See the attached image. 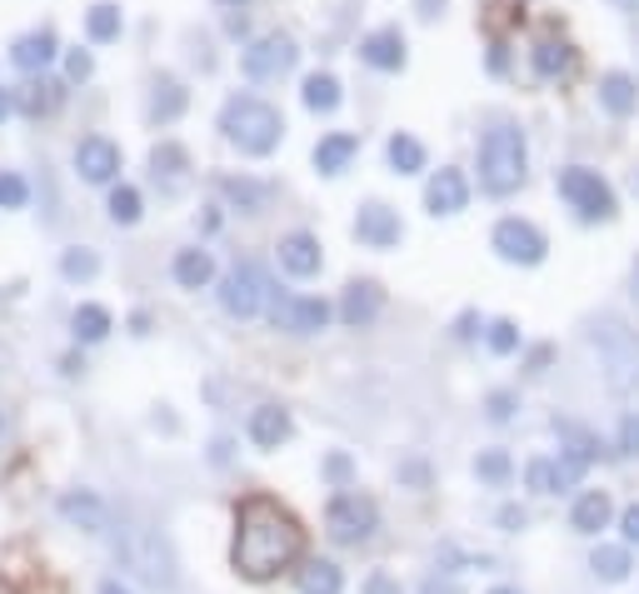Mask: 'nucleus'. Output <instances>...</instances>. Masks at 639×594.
I'll return each mask as SVG.
<instances>
[{"label":"nucleus","mask_w":639,"mask_h":594,"mask_svg":"<svg viewBox=\"0 0 639 594\" xmlns=\"http://www.w3.org/2000/svg\"><path fill=\"white\" fill-rule=\"evenodd\" d=\"M11 106H15V100H11V90H0V120L11 116Z\"/></svg>","instance_id":"nucleus-53"},{"label":"nucleus","mask_w":639,"mask_h":594,"mask_svg":"<svg viewBox=\"0 0 639 594\" xmlns=\"http://www.w3.org/2000/svg\"><path fill=\"white\" fill-rule=\"evenodd\" d=\"M115 560L125 564L131 574H141L151 590H175V554H170V544H165L155 530H145V525H120Z\"/></svg>","instance_id":"nucleus-3"},{"label":"nucleus","mask_w":639,"mask_h":594,"mask_svg":"<svg viewBox=\"0 0 639 594\" xmlns=\"http://www.w3.org/2000/svg\"><path fill=\"white\" fill-rule=\"evenodd\" d=\"M390 165H395L400 175L425 170V145L415 141V135H395V141H390Z\"/></svg>","instance_id":"nucleus-32"},{"label":"nucleus","mask_w":639,"mask_h":594,"mask_svg":"<svg viewBox=\"0 0 639 594\" xmlns=\"http://www.w3.org/2000/svg\"><path fill=\"white\" fill-rule=\"evenodd\" d=\"M295 65V41L290 35H261V41L250 45L245 51V76L250 80H275V76H285Z\"/></svg>","instance_id":"nucleus-10"},{"label":"nucleus","mask_w":639,"mask_h":594,"mask_svg":"<svg viewBox=\"0 0 639 594\" xmlns=\"http://www.w3.org/2000/svg\"><path fill=\"white\" fill-rule=\"evenodd\" d=\"M355 235H360V245H370V250H390V245H400V216H395L390 206H360Z\"/></svg>","instance_id":"nucleus-13"},{"label":"nucleus","mask_w":639,"mask_h":594,"mask_svg":"<svg viewBox=\"0 0 639 594\" xmlns=\"http://www.w3.org/2000/svg\"><path fill=\"white\" fill-rule=\"evenodd\" d=\"M185 110V90H180V80H170V76H161L151 86V120H175Z\"/></svg>","instance_id":"nucleus-27"},{"label":"nucleus","mask_w":639,"mask_h":594,"mask_svg":"<svg viewBox=\"0 0 639 594\" xmlns=\"http://www.w3.org/2000/svg\"><path fill=\"white\" fill-rule=\"evenodd\" d=\"M360 55H365L370 65H379V70H400V65H405V35L395 31V25H385V31L365 35Z\"/></svg>","instance_id":"nucleus-20"},{"label":"nucleus","mask_w":639,"mask_h":594,"mask_svg":"<svg viewBox=\"0 0 639 594\" xmlns=\"http://www.w3.org/2000/svg\"><path fill=\"white\" fill-rule=\"evenodd\" d=\"M635 280H639V265H635Z\"/></svg>","instance_id":"nucleus-57"},{"label":"nucleus","mask_w":639,"mask_h":594,"mask_svg":"<svg viewBox=\"0 0 639 594\" xmlns=\"http://www.w3.org/2000/svg\"><path fill=\"white\" fill-rule=\"evenodd\" d=\"M560 195L580 210V220H609V216H615V195H609V185L599 180L595 170H580V165L564 170L560 175Z\"/></svg>","instance_id":"nucleus-7"},{"label":"nucleus","mask_w":639,"mask_h":594,"mask_svg":"<svg viewBox=\"0 0 639 594\" xmlns=\"http://www.w3.org/2000/svg\"><path fill=\"white\" fill-rule=\"evenodd\" d=\"M66 70H70V80H86V76H90V55H86V51H76V55L66 61Z\"/></svg>","instance_id":"nucleus-47"},{"label":"nucleus","mask_w":639,"mask_h":594,"mask_svg":"<svg viewBox=\"0 0 639 594\" xmlns=\"http://www.w3.org/2000/svg\"><path fill=\"white\" fill-rule=\"evenodd\" d=\"M21 106L31 110V116H41V110H55V86H31Z\"/></svg>","instance_id":"nucleus-43"},{"label":"nucleus","mask_w":639,"mask_h":594,"mask_svg":"<svg viewBox=\"0 0 639 594\" xmlns=\"http://www.w3.org/2000/svg\"><path fill=\"white\" fill-rule=\"evenodd\" d=\"M509 415H515V395H509V389H495V395H489V420H509Z\"/></svg>","instance_id":"nucleus-45"},{"label":"nucleus","mask_w":639,"mask_h":594,"mask_svg":"<svg viewBox=\"0 0 639 594\" xmlns=\"http://www.w3.org/2000/svg\"><path fill=\"white\" fill-rule=\"evenodd\" d=\"M570 65H574L570 45H560V41H544V45H535V70H540L544 80H550V76H564Z\"/></svg>","instance_id":"nucleus-31"},{"label":"nucleus","mask_w":639,"mask_h":594,"mask_svg":"<svg viewBox=\"0 0 639 594\" xmlns=\"http://www.w3.org/2000/svg\"><path fill=\"white\" fill-rule=\"evenodd\" d=\"M11 61L21 65V70H45V65L55 61V35L51 31L21 35V41H15V51H11Z\"/></svg>","instance_id":"nucleus-21"},{"label":"nucleus","mask_w":639,"mask_h":594,"mask_svg":"<svg viewBox=\"0 0 639 594\" xmlns=\"http://www.w3.org/2000/svg\"><path fill=\"white\" fill-rule=\"evenodd\" d=\"M629 6H639V0H629Z\"/></svg>","instance_id":"nucleus-58"},{"label":"nucleus","mask_w":639,"mask_h":594,"mask_svg":"<svg viewBox=\"0 0 639 594\" xmlns=\"http://www.w3.org/2000/svg\"><path fill=\"white\" fill-rule=\"evenodd\" d=\"M76 170H80V180H90V185L115 180V170H120V151L106 141V135H86V141L76 145Z\"/></svg>","instance_id":"nucleus-11"},{"label":"nucleus","mask_w":639,"mask_h":594,"mask_svg":"<svg viewBox=\"0 0 639 594\" xmlns=\"http://www.w3.org/2000/svg\"><path fill=\"white\" fill-rule=\"evenodd\" d=\"M60 519L76 525V530H86V535H106L110 530L106 499L90 495V490H70V495H60Z\"/></svg>","instance_id":"nucleus-12"},{"label":"nucleus","mask_w":639,"mask_h":594,"mask_svg":"<svg viewBox=\"0 0 639 594\" xmlns=\"http://www.w3.org/2000/svg\"><path fill=\"white\" fill-rule=\"evenodd\" d=\"M326 320H330L326 300H280L275 305V324L295 330V336H315V330H326Z\"/></svg>","instance_id":"nucleus-14"},{"label":"nucleus","mask_w":639,"mask_h":594,"mask_svg":"<svg viewBox=\"0 0 639 594\" xmlns=\"http://www.w3.org/2000/svg\"><path fill=\"white\" fill-rule=\"evenodd\" d=\"M305 106H310V110H335L340 106V80L335 76H310V80H305Z\"/></svg>","instance_id":"nucleus-35"},{"label":"nucleus","mask_w":639,"mask_h":594,"mask_svg":"<svg viewBox=\"0 0 639 594\" xmlns=\"http://www.w3.org/2000/svg\"><path fill=\"white\" fill-rule=\"evenodd\" d=\"M265 295H271V285H265L261 265H235V271L225 275V285H220V305H225L230 315H240V320H250V315L261 310Z\"/></svg>","instance_id":"nucleus-8"},{"label":"nucleus","mask_w":639,"mask_h":594,"mask_svg":"<svg viewBox=\"0 0 639 594\" xmlns=\"http://www.w3.org/2000/svg\"><path fill=\"white\" fill-rule=\"evenodd\" d=\"M86 31H90V41H115V35H120V11H115V6H110V0L90 6Z\"/></svg>","instance_id":"nucleus-34"},{"label":"nucleus","mask_w":639,"mask_h":594,"mask_svg":"<svg viewBox=\"0 0 639 594\" xmlns=\"http://www.w3.org/2000/svg\"><path fill=\"white\" fill-rule=\"evenodd\" d=\"M110 220H115V226H135V220H141V195H135L131 185H115V190H110Z\"/></svg>","instance_id":"nucleus-36"},{"label":"nucleus","mask_w":639,"mask_h":594,"mask_svg":"<svg viewBox=\"0 0 639 594\" xmlns=\"http://www.w3.org/2000/svg\"><path fill=\"white\" fill-rule=\"evenodd\" d=\"M440 564H450V570H495V560L489 554H465V550H455V544H440Z\"/></svg>","instance_id":"nucleus-40"},{"label":"nucleus","mask_w":639,"mask_h":594,"mask_svg":"<svg viewBox=\"0 0 639 594\" xmlns=\"http://www.w3.org/2000/svg\"><path fill=\"white\" fill-rule=\"evenodd\" d=\"M400 475H405V480H410V485H425V465H405V470H400Z\"/></svg>","instance_id":"nucleus-51"},{"label":"nucleus","mask_w":639,"mask_h":594,"mask_svg":"<svg viewBox=\"0 0 639 594\" xmlns=\"http://www.w3.org/2000/svg\"><path fill=\"white\" fill-rule=\"evenodd\" d=\"M499 525H505V530H509V535H515V530H525V509L505 505V509H499Z\"/></svg>","instance_id":"nucleus-48"},{"label":"nucleus","mask_w":639,"mask_h":594,"mask_svg":"<svg viewBox=\"0 0 639 594\" xmlns=\"http://www.w3.org/2000/svg\"><path fill=\"white\" fill-rule=\"evenodd\" d=\"M305 554V530L300 519L271 495H255L240 505L235 515V574H245L250 584H265L275 580L280 570H290L295 560Z\"/></svg>","instance_id":"nucleus-1"},{"label":"nucleus","mask_w":639,"mask_h":594,"mask_svg":"<svg viewBox=\"0 0 639 594\" xmlns=\"http://www.w3.org/2000/svg\"><path fill=\"white\" fill-rule=\"evenodd\" d=\"M220 190L230 195V200H235L240 210H261L265 200H271V185H255V180H235V175H225V180H220Z\"/></svg>","instance_id":"nucleus-30"},{"label":"nucleus","mask_w":639,"mask_h":594,"mask_svg":"<svg viewBox=\"0 0 639 594\" xmlns=\"http://www.w3.org/2000/svg\"><path fill=\"white\" fill-rule=\"evenodd\" d=\"M290 440V415L280 405H261V410L250 415V444L255 450H280Z\"/></svg>","instance_id":"nucleus-18"},{"label":"nucleus","mask_w":639,"mask_h":594,"mask_svg":"<svg viewBox=\"0 0 639 594\" xmlns=\"http://www.w3.org/2000/svg\"><path fill=\"white\" fill-rule=\"evenodd\" d=\"M619 450L639 454V415H625V420H619Z\"/></svg>","instance_id":"nucleus-44"},{"label":"nucleus","mask_w":639,"mask_h":594,"mask_svg":"<svg viewBox=\"0 0 639 594\" xmlns=\"http://www.w3.org/2000/svg\"><path fill=\"white\" fill-rule=\"evenodd\" d=\"M525 485L535 490V495H560V465H554V460H530V465H525Z\"/></svg>","instance_id":"nucleus-33"},{"label":"nucleus","mask_w":639,"mask_h":594,"mask_svg":"<svg viewBox=\"0 0 639 594\" xmlns=\"http://www.w3.org/2000/svg\"><path fill=\"white\" fill-rule=\"evenodd\" d=\"M480 185L489 195H509L525 185V135L515 125H495L480 141Z\"/></svg>","instance_id":"nucleus-4"},{"label":"nucleus","mask_w":639,"mask_h":594,"mask_svg":"<svg viewBox=\"0 0 639 594\" xmlns=\"http://www.w3.org/2000/svg\"><path fill=\"white\" fill-rule=\"evenodd\" d=\"M495 250L509 265H540L544 260V235L530 220H499L495 226Z\"/></svg>","instance_id":"nucleus-9"},{"label":"nucleus","mask_w":639,"mask_h":594,"mask_svg":"<svg viewBox=\"0 0 639 594\" xmlns=\"http://www.w3.org/2000/svg\"><path fill=\"white\" fill-rule=\"evenodd\" d=\"M609 519H615V505H609L605 490H585L570 509V530L574 535H599V530H609Z\"/></svg>","instance_id":"nucleus-16"},{"label":"nucleus","mask_w":639,"mask_h":594,"mask_svg":"<svg viewBox=\"0 0 639 594\" xmlns=\"http://www.w3.org/2000/svg\"><path fill=\"white\" fill-rule=\"evenodd\" d=\"M375 530H379L375 499L355 495V490H345V495L330 499V509H326V535L335 544H360V540H370Z\"/></svg>","instance_id":"nucleus-6"},{"label":"nucleus","mask_w":639,"mask_h":594,"mask_svg":"<svg viewBox=\"0 0 639 594\" xmlns=\"http://www.w3.org/2000/svg\"><path fill=\"white\" fill-rule=\"evenodd\" d=\"M100 594H131V590H125L120 580H100Z\"/></svg>","instance_id":"nucleus-52"},{"label":"nucleus","mask_w":639,"mask_h":594,"mask_svg":"<svg viewBox=\"0 0 639 594\" xmlns=\"http://www.w3.org/2000/svg\"><path fill=\"white\" fill-rule=\"evenodd\" d=\"M420 594H460V590H455L450 580H425V590H420Z\"/></svg>","instance_id":"nucleus-50"},{"label":"nucleus","mask_w":639,"mask_h":594,"mask_svg":"<svg viewBox=\"0 0 639 594\" xmlns=\"http://www.w3.org/2000/svg\"><path fill=\"white\" fill-rule=\"evenodd\" d=\"M515 345H520V330H515V324L509 320L489 324V350H495V355H515Z\"/></svg>","instance_id":"nucleus-41"},{"label":"nucleus","mask_w":639,"mask_h":594,"mask_svg":"<svg viewBox=\"0 0 639 594\" xmlns=\"http://www.w3.org/2000/svg\"><path fill=\"white\" fill-rule=\"evenodd\" d=\"M619 530H625V544H639V505H629L619 515Z\"/></svg>","instance_id":"nucleus-46"},{"label":"nucleus","mask_w":639,"mask_h":594,"mask_svg":"<svg viewBox=\"0 0 639 594\" xmlns=\"http://www.w3.org/2000/svg\"><path fill=\"white\" fill-rule=\"evenodd\" d=\"M25 195H31V185H25L21 175L0 170V210H21V206H25Z\"/></svg>","instance_id":"nucleus-38"},{"label":"nucleus","mask_w":639,"mask_h":594,"mask_svg":"<svg viewBox=\"0 0 639 594\" xmlns=\"http://www.w3.org/2000/svg\"><path fill=\"white\" fill-rule=\"evenodd\" d=\"M355 155V135H326V141L315 145V170L320 175H340Z\"/></svg>","instance_id":"nucleus-25"},{"label":"nucleus","mask_w":639,"mask_h":594,"mask_svg":"<svg viewBox=\"0 0 639 594\" xmlns=\"http://www.w3.org/2000/svg\"><path fill=\"white\" fill-rule=\"evenodd\" d=\"M210 275H216V260H210L206 250H180V255H175V280H180L185 290H206Z\"/></svg>","instance_id":"nucleus-22"},{"label":"nucleus","mask_w":639,"mask_h":594,"mask_svg":"<svg viewBox=\"0 0 639 594\" xmlns=\"http://www.w3.org/2000/svg\"><path fill=\"white\" fill-rule=\"evenodd\" d=\"M590 340H595L599 365H605V385L615 395L639 389V336H629L625 324H615V320H599L590 330Z\"/></svg>","instance_id":"nucleus-5"},{"label":"nucleus","mask_w":639,"mask_h":594,"mask_svg":"<svg viewBox=\"0 0 639 594\" xmlns=\"http://www.w3.org/2000/svg\"><path fill=\"white\" fill-rule=\"evenodd\" d=\"M280 265L295 275V280H310V275L320 271V240L305 235V230L285 235V240H280Z\"/></svg>","instance_id":"nucleus-17"},{"label":"nucleus","mask_w":639,"mask_h":594,"mask_svg":"<svg viewBox=\"0 0 639 594\" xmlns=\"http://www.w3.org/2000/svg\"><path fill=\"white\" fill-rule=\"evenodd\" d=\"M379 305H385V295H379V285L370 280H355L345 290V300H340V320L350 324V330H360V324H370L379 315Z\"/></svg>","instance_id":"nucleus-19"},{"label":"nucleus","mask_w":639,"mask_h":594,"mask_svg":"<svg viewBox=\"0 0 639 594\" xmlns=\"http://www.w3.org/2000/svg\"><path fill=\"white\" fill-rule=\"evenodd\" d=\"M326 475H330V480H340V485H345V480H350V460H345V454H330Z\"/></svg>","instance_id":"nucleus-49"},{"label":"nucleus","mask_w":639,"mask_h":594,"mask_svg":"<svg viewBox=\"0 0 639 594\" xmlns=\"http://www.w3.org/2000/svg\"><path fill=\"white\" fill-rule=\"evenodd\" d=\"M475 475L485 480V485H505L509 475H515V465H509V454L505 450H485L475 460Z\"/></svg>","instance_id":"nucleus-37"},{"label":"nucleus","mask_w":639,"mask_h":594,"mask_svg":"<svg viewBox=\"0 0 639 594\" xmlns=\"http://www.w3.org/2000/svg\"><path fill=\"white\" fill-rule=\"evenodd\" d=\"M489 594H520V590H509V584H499V590H489Z\"/></svg>","instance_id":"nucleus-55"},{"label":"nucleus","mask_w":639,"mask_h":594,"mask_svg":"<svg viewBox=\"0 0 639 594\" xmlns=\"http://www.w3.org/2000/svg\"><path fill=\"white\" fill-rule=\"evenodd\" d=\"M151 165H155V180H161L170 195L185 190V165H190V161H185L180 145H161V151L151 155Z\"/></svg>","instance_id":"nucleus-26"},{"label":"nucleus","mask_w":639,"mask_h":594,"mask_svg":"<svg viewBox=\"0 0 639 594\" xmlns=\"http://www.w3.org/2000/svg\"><path fill=\"white\" fill-rule=\"evenodd\" d=\"M220 130H225V141L240 145L245 155H271L285 135V120H280V110L265 106V100L240 96L220 110Z\"/></svg>","instance_id":"nucleus-2"},{"label":"nucleus","mask_w":639,"mask_h":594,"mask_svg":"<svg viewBox=\"0 0 639 594\" xmlns=\"http://www.w3.org/2000/svg\"><path fill=\"white\" fill-rule=\"evenodd\" d=\"M470 200V185L460 170H440L430 180V190H425V206H430V216H460Z\"/></svg>","instance_id":"nucleus-15"},{"label":"nucleus","mask_w":639,"mask_h":594,"mask_svg":"<svg viewBox=\"0 0 639 594\" xmlns=\"http://www.w3.org/2000/svg\"><path fill=\"white\" fill-rule=\"evenodd\" d=\"M420 6H425V11H420V15H434V6H440V0H420Z\"/></svg>","instance_id":"nucleus-54"},{"label":"nucleus","mask_w":639,"mask_h":594,"mask_svg":"<svg viewBox=\"0 0 639 594\" xmlns=\"http://www.w3.org/2000/svg\"><path fill=\"white\" fill-rule=\"evenodd\" d=\"M599 100H605L609 116H629V110L639 106V90H635V80H629L625 70H609V76L599 80Z\"/></svg>","instance_id":"nucleus-23"},{"label":"nucleus","mask_w":639,"mask_h":594,"mask_svg":"<svg viewBox=\"0 0 639 594\" xmlns=\"http://www.w3.org/2000/svg\"><path fill=\"white\" fill-rule=\"evenodd\" d=\"M60 271H66V280H90V275H96L100 265H96V255H90V250H66Z\"/></svg>","instance_id":"nucleus-39"},{"label":"nucleus","mask_w":639,"mask_h":594,"mask_svg":"<svg viewBox=\"0 0 639 594\" xmlns=\"http://www.w3.org/2000/svg\"><path fill=\"white\" fill-rule=\"evenodd\" d=\"M590 570H595L605 584L629 580V570H635V560H629V544H599V550L590 554Z\"/></svg>","instance_id":"nucleus-24"},{"label":"nucleus","mask_w":639,"mask_h":594,"mask_svg":"<svg viewBox=\"0 0 639 594\" xmlns=\"http://www.w3.org/2000/svg\"><path fill=\"white\" fill-rule=\"evenodd\" d=\"M220 6H240V0H220Z\"/></svg>","instance_id":"nucleus-56"},{"label":"nucleus","mask_w":639,"mask_h":594,"mask_svg":"<svg viewBox=\"0 0 639 594\" xmlns=\"http://www.w3.org/2000/svg\"><path fill=\"white\" fill-rule=\"evenodd\" d=\"M360 594H405V590H400V580H395V574L375 570V574H365V584H360Z\"/></svg>","instance_id":"nucleus-42"},{"label":"nucleus","mask_w":639,"mask_h":594,"mask_svg":"<svg viewBox=\"0 0 639 594\" xmlns=\"http://www.w3.org/2000/svg\"><path fill=\"white\" fill-rule=\"evenodd\" d=\"M70 330H76V340L96 345V340L110 336V310H106V305H80V310L70 315Z\"/></svg>","instance_id":"nucleus-28"},{"label":"nucleus","mask_w":639,"mask_h":594,"mask_svg":"<svg viewBox=\"0 0 639 594\" xmlns=\"http://www.w3.org/2000/svg\"><path fill=\"white\" fill-rule=\"evenodd\" d=\"M295 584H300V594H340V584H345V580H340V570L330 560H310Z\"/></svg>","instance_id":"nucleus-29"}]
</instances>
